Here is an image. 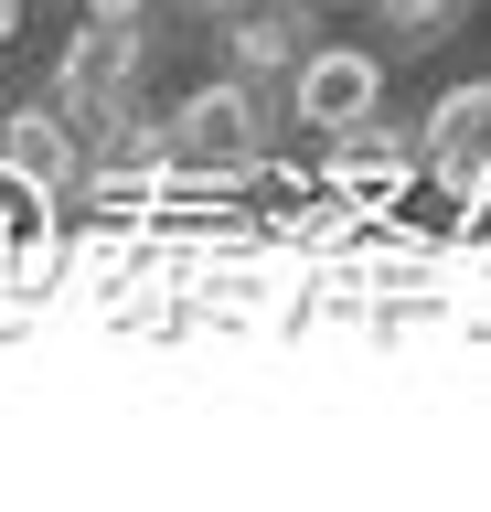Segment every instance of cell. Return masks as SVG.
Here are the masks:
<instances>
[{"mask_svg": "<svg viewBox=\"0 0 491 512\" xmlns=\"http://www.w3.org/2000/svg\"><path fill=\"white\" fill-rule=\"evenodd\" d=\"M289 118L299 128H363V118H385V54L374 43H299L289 64Z\"/></svg>", "mask_w": 491, "mask_h": 512, "instance_id": "cell-2", "label": "cell"}, {"mask_svg": "<svg viewBox=\"0 0 491 512\" xmlns=\"http://www.w3.org/2000/svg\"><path fill=\"white\" fill-rule=\"evenodd\" d=\"M299 43H310L299 0H278V11H235V22H225V75L267 86V75H289V64H299Z\"/></svg>", "mask_w": 491, "mask_h": 512, "instance_id": "cell-5", "label": "cell"}, {"mask_svg": "<svg viewBox=\"0 0 491 512\" xmlns=\"http://www.w3.org/2000/svg\"><path fill=\"white\" fill-rule=\"evenodd\" d=\"M417 182V139H395L385 118L363 128H331V160H321V192L331 203H385V192Z\"/></svg>", "mask_w": 491, "mask_h": 512, "instance_id": "cell-3", "label": "cell"}, {"mask_svg": "<svg viewBox=\"0 0 491 512\" xmlns=\"http://www.w3.org/2000/svg\"><path fill=\"white\" fill-rule=\"evenodd\" d=\"M22 22H33V0H0V54L22 43Z\"/></svg>", "mask_w": 491, "mask_h": 512, "instance_id": "cell-8", "label": "cell"}, {"mask_svg": "<svg viewBox=\"0 0 491 512\" xmlns=\"http://www.w3.org/2000/svg\"><path fill=\"white\" fill-rule=\"evenodd\" d=\"M75 128H65V107H11L0 118V171L11 182H33V192H65L75 182Z\"/></svg>", "mask_w": 491, "mask_h": 512, "instance_id": "cell-4", "label": "cell"}, {"mask_svg": "<svg viewBox=\"0 0 491 512\" xmlns=\"http://www.w3.org/2000/svg\"><path fill=\"white\" fill-rule=\"evenodd\" d=\"M235 11H278V0H203V22H235Z\"/></svg>", "mask_w": 491, "mask_h": 512, "instance_id": "cell-9", "label": "cell"}, {"mask_svg": "<svg viewBox=\"0 0 491 512\" xmlns=\"http://www.w3.org/2000/svg\"><path fill=\"white\" fill-rule=\"evenodd\" d=\"M374 22H385V43L427 54V43H449V32L470 22V0H374Z\"/></svg>", "mask_w": 491, "mask_h": 512, "instance_id": "cell-6", "label": "cell"}, {"mask_svg": "<svg viewBox=\"0 0 491 512\" xmlns=\"http://www.w3.org/2000/svg\"><path fill=\"white\" fill-rule=\"evenodd\" d=\"M86 22H150V0H75Z\"/></svg>", "mask_w": 491, "mask_h": 512, "instance_id": "cell-7", "label": "cell"}, {"mask_svg": "<svg viewBox=\"0 0 491 512\" xmlns=\"http://www.w3.org/2000/svg\"><path fill=\"white\" fill-rule=\"evenodd\" d=\"M139 54H150V22H75V43L54 54V107H65L75 150H86V139H97V128L129 107Z\"/></svg>", "mask_w": 491, "mask_h": 512, "instance_id": "cell-1", "label": "cell"}]
</instances>
